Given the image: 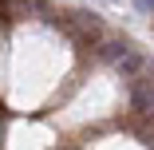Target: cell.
Segmentation results:
<instances>
[{"label": "cell", "mask_w": 154, "mask_h": 150, "mask_svg": "<svg viewBox=\"0 0 154 150\" xmlns=\"http://www.w3.org/2000/svg\"><path fill=\"white\" fill-rule=\"evenodd\" d=\"M63 28H67V36H71L79 47H99V40H103V24H99V16H87V12H75Z\"/></svg>", "instance_id": "6da1fadb"}, {"label": "cell", "mask_w": 154, "mask_h": 150, "mask_svg": "<svg viewBox=\"0 0 154 150\" xmlns=\"http://www.w3.org/2000/svg\"><path fill=\"white\" fill-rule=\"evenodd\" d=\"M115 67H119V75H122V79H134V75H142L150 63H146V55H142V51H134V47H131V51L122 55Z\"/></svg>", "instance_id": "7a4b0ae2"}, {"label": "cell", "mask_w": 154, "mask_h": 150, "mask_svg": "<svg viewBox=\"0 0 154 150\" xmlns=\"http://www.w3.org/2000/svg\"><path fill=\"white\" fill-rule=\"evenodd\" d=\"M127 51H131V44H127V40H99V55L107 59V63H119Z\"/></svg>", "instance_id": "3957f363"}, {"label": "cell", "mask_w": 154, "mask_h": 150, "mask_svg": "<svg viewBox=\"0 0 154 150\" xmlns=\"http://www.w3.org/2000/svg\"><path fill=\"white\" fill-rule=\"evenodd\" d=\"M16 20V0H0V24Z\"/></svg>", "instance_id": "277c9868"}, {"label": "cell", "mask_w": 154, "mask_h": 150, "mask_svg": "<svg viewBox=\"0 0 154 150\" xmlns=\"http://www.w3.org/2000/svg\"><path fill=\"white\" fill-rule=\"evenodd\" d=\"M142 142H146V146H154V123H150V127H142Z\"/></svg>", "instance_id": "5b68a950"}, {"label": "cell", "mask_w": 154, "mask_h": 150, "mask_svg": "<svg viewBox=\"0 0 154 150\" xmlns=\"http://www.w3.org/2000/svg\"><path fill=\"white\" fill-rule=\"evenodd\" d=\"M134 8L138 12H154V0H134Z\"/></svg>", "instance_id": "8992f818"}, {"label": "cell", "mask_w": 154, "mask_h": 150, "mask_svg": "<svg viewBox=\"0 0 154 150\" xmlns=\"http://www.w3.org/2000/svg\"><path fill=\"white\" fill-rule=\"evenodd\" d=\"M111 4H119V0H111Z\"/></svg>", "instance_id": "52a82bcc"}]
</instances>
